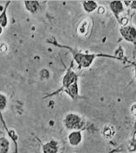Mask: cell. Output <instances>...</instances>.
<instances>
[{
    "label": "cell",
    "instance_id": "24",
    "mask_svg": "<svg viewBox=\"0 0 136 153\" xmlns=\"http://www.w3.org/2000/svg\"><path fill=\"white\" fill-rule=\"evenodd\" d=\"M135 132L136 133V122H135Z\"/></svg>",
    "mask_w": 136,
    "mask_h": 153
},
{
    "label": "cell",
    "instance_id": "11",
    "mask_svg": "<svg viewBox=\"0 0 136 153\" xmlns=\"http://www.w3.org/2000/svg\"><path fill=\"white\" fill-rule=\"evenodd\" d=\"M64 92L69 95L72 99H75L78 95V82L75 81L74 84H72V85H70L69 86H68L67 88H65V89H64Z\"/></svg>",
    "mask_w": 136,
    "mask_h": 153
},
{
    "label": "cell",
    "instance_id": "6",
    "mask_svg": "<svg viewBox=\"0 0 136 153\" xmlns=\"http://www.w3.org/2000/svg\"><path fill=\"white\" fill-rule=\"evenodd\" d=\"M109 7H110L111 11L114 13V14L115 15L116 18L120 20L119 15L124 10L123 2H121V1H112L109 4Z\"/></svg>",
    "mask_w": 136,
    "mask_h": 153
},
{
    "label": "cell",
    "instance_id": "23",
    "mask_svg": "<svg viewBox=\"0 0 136 153\" xmlns=\"http://www.w3.org/2000/svg\"><path fill=\"white\" fill-rule=\"evenodd\" d=\"M3 31H4V29H3L2 27H0V35L3 33Z\"/></svg>",
    "mask_w": 136,
    "mask_h": 153
},
{
    "label": "cell",
    "instance_id": "10",
    "mask_svg": "<svg viewBox=\"0 0 136 153\" xmlns=\"http://www.w3.org/2000/svg\"><path fill=\"white\" fill-rule=\"evenodd\" d=\"M58 145L56 141H51L43 146V153H58Z\"/></svg>",
    "mask_w": 136,
    "mask_h": 153
},
{
    "label": "cell",
    "instance_id": "25",
    "mask_svg": "<svg viewBox=\"0 0 136 153\" xmlns=\"http://www.w3.org/2000/svg\"><path fill=\"white\" fill-rule=\"evenodd\" d=\"M135 77H136V66L135 67Z\"/></svg>",
    "mask_w": 136,
    "mask_h": 153
},
{
    "label": "cell",
    "instance_id": "5",
    "mask_svg": "<svg viewBox=\"0 0 136 153\" xmlns=\"http://www.w3.org/2000/svg\"><path fill=\"white\" fill-rule=\"evenodd\" d=\"M91 26V22L88 19H85L80 22V24L78 25L77 28V32L78 34L82 35V36H86L87 33H89V29Z\"/></svg>",
    "mask_w": 136,
    "mask_h": 153
},
{
    "label": "cell",
    "instance_id": "12",
    "mask_svg": "<svg viewBox=\"0 0 136 153\" xmlns=\"http://www.w3.org/2000/svg\"><path fill=\"white\" fill-rule=\"evenodd\" d=\"M83 8H84V10L85 12L90 13L98 8V4L95 1H84L83 2Z\"/></svg>",
    "mask_w": 136,
    "mask_h": 153
},
{
    "label": "cell",
    "instance_id": "22",
    "mask_svg": "<svg viewBox=\"0 0 136 153\" xmlns=\"http://www.w3.org/2000/svg\"><path fill=\"white\" fill-rule=\"evenodd\" d=\"M130 7H131L133 9H136V1H132V2H131Z\"/></svg>",
    "mask_w": 136,
    "mask_h": 153
},
{
    "label": "cell",
    "instance_id": "1",
    "mask_svg": "<svg viewBox=\"0 0 136 153\" xmlns=\"http://www.w3.org/2000/svg\"><path fill=\"white\" fill-rule=\"evenodd\" d=\"M64 127L68 130L78 131L80 128H82L83 125H84V120H83L82 117L77 114L69 113L64 117Z\"/></svg>",
    "mask_w": 136,
    "mask_h": 153
},
{
    "label": "cell",
    "instance_id": "17",
    "mask_svg": "<svg viewBox=\"0 0 136 153\" xmlns=\"http://www.w3.org/2000/svg\"><path fill=\"white\" fill-rule=\"evenodd\" d=\"M40 75L42 76V79H49L50 76V71H47V70H43L40 71Z\"/></svg>",
    "mask_w": 136,
    "mask_h": 153
},
{
    "label": "cell",
    "instance_id": "9",
    "mask_svg": "<svg viewBox=\"0 0 136 153\" xmlns=\"http://www.w3.org/2000/svg\"><path fill=\"white\" fill-rule=\"evenodd\" d=\"M25 8L31 13H37L40 9V4L38 1H24Z\"/></svg>",
    "mask_w": 136,
    "mask_h": 153
},
{
    "label": "cell",
    "instance_id": "3",
    "mask_svg": "<svg viewBox=\"0 0 136 153\" xmlns=\"http://www.w3.org/2000/svg\"><path fill=\"white\" fill-rule=\"evenodd\" d=\"M120 33L126 41L134 42L136 39V29L134 26L126 25L120 28Z\"/></svg>",
    "mask_w": 136,
    "mask_h": 153
},
{
    "label": "cell",
    "instance_id": "21",
    "mask_svg": "<svg viewBox=\"0 0 136 153\" xmlns=\"http://www.w3.org/2000/svg\"><path fill=\"white\" fill-rule=\"evenodd\" d=\"M131 112H132V114L134 116H136V104L132 105V107H131Z\"/></svg>",
    "mask_w": 136,
    "mask_h": 153
},
{
    "label": "cell",
    "instance_id": "20",
    "mask_svg": "<svg viewBox=\"0 0 136 153\" xmlns=\"http://www.w3.org/2000/svg\"><path fill=\"white\" fill-rule=\"evenodd\" d=\"M105 12V8H103V6H100V7H98L97 8V13H99V14H103Z\"/></svg>",
    "mask_w": 136,
    "mask_h": 153
},
{
    "label": "cell",
    "instance_id": "16",
    "mask_svg": "<svg viewBox=\"0 0 136 153\" xmlns=\"http://www.w3.org/2000/svg\"><path fill=\"white\" fill-rule=\"evenodd\" d=\"M8 50V46L4 42H0V54H6Z\"/></svg>",
    "mask_w": 136,
    "mask_h": 153
},
{
    "label": "cell",
    "instance_id": "8",
    "mask_svg": "<svg viewBox=\"0 0 136 153\" xmlns=\"http://www.w3.org/2000/svg\"><path fill=\"white\" fill-rule=\"evenodd\" d=\"M115 127L113 125H105L102 129V136L106 140H111L115 135Z\"/></svg>",
    "mask_w": 136,
    "mask_h": 153
},
{
    "label": "cell",
    "instance_id": "13",
    "mask_svg": "<svg viewBox=\"0 0 136 153\" xmlns=\"http://www.w3.org/2000/svg\"><path fill=\"white\" fill-rule=\"evenodd\" d=\"M10 150V142L6 137H0V153H8Z\"/></svg>",
    "mask_w": 136,
    "mask_h": 153
},
{
    "label": "cell",
    "instance_id": "2",
    "mask_svg": "<svg viewBox=\"0 0 136 153\" xmlns=\"http://www.w3.org/2000/svg\"><path fill=\"white\" fill-rule=\"evenodd\" d=\"M74 57L76 63L79 67L82 68H88L94 62L96 55L95 54H82V53H74Z\"/></svg>",
    "mask_w": 136,
    "mask_h": 153
},
{
    "label": "cell",
    "instance_id": "19",
    "mask_svg": "<svg viewBox=\"0 0 136 153\" xmlns=\"http://www.w3.org/2000/svg\"><path fill=\"white\" fill-rule=\"evenodd\" d=\"M120 23L122 25V26H126L128 24V19L126 18H122L121 19H120Z\"/></svg>",
    "mask_w": 136,
    "mask_h": 153
},
{
    "label": "cell",
    "instance_id": "7",
    "mask_svg": "<svg viewBox=\"0 0 136 153\" xmlns=\"http://www.w3.org/2000/svg\"><path fill=\"white\" fill-rule=\"evenodd\" d=\"M75 81H77V76L74 74V72L73 71H67V73L64 76L63 79V86L64 88H67L68 86H69L70 85L74 84Z\"/></svg>",
    "mask_w": 136,
    "mask_h": 153
},
{
    "label": "cell",
    "instance_id": "15",
    "mask_svg": "<svg viewBox=\"0 0 136 153\" xmlns=\"http://www.w3.org/2000/svg\"><path fill=\"white\" fill-rule=\"evenodd\" d=\"M7 104H8L7 96L3 93H0V112L5 110V108L7 107Z\"/></svg>",
    "mask_w": 136,
    "mask_h": 153
},
{
    "label": "cell",
    "instance_id": "18",
    "mask_svg": "<svg viewBox=\"0 0 136 153\" xmlns=\"http://www.w3.org/2000/svg\"><path fill=\"white\" fill-rule=\"evenodd\" d=\"M129 150L131 152H136V139H135V140H133L131 141V143H130V145L129 146Z\"/></svg>",
    "mask_w": 136,
    "mask_h": 153
},
{
    "label": "cell",
    "instance_id": "4",
    "mask_svg": "<svg viewBox=\"0 0 136 153\" xmlns=\"http://www.w3.org/2000/svg\"><path fill=\"white\" fill-rule=\"evenodd\" d=\"M68 141L72 146H78L82 141V134L79 131H73L69 134Z\"/></svg>",
    "mask_w": 136,
    "mask_h": 153
},
{
    "label": "cell",
    "instance_id": "14",
    "mask_svg": "<svg viewBox=\"0 0 136 153\" xmlns=\"http://www.w3.org/2000/svg\"><path fill=\"white\" fill-rule=\"evenodd\" d=\"M7 8H8V5L6 6V8H4V11L0 14V27H2L3 29L7 27L8 23V16H7V13H6L7 12Z\"/></svg>",
    "mask_w": 136,
    "mask_h": 153
}]
</instances>
